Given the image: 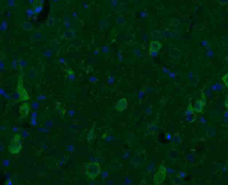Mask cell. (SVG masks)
<instances>
[{
	"mask_svg": "<svg viewBox=\"0 0 228 185\" xmlns=\"http://www.w3.org/2000/svg\"><path fill=\"white\" fill-rule=\"evenodd\" d=\"M206 100L204 94H202L201 99H197L195 102L193 106L195 112L197 113H202L204 107L206 105Z\"/></svg>",
	"mask_w": 228,
	"mask_h": 185,
	"instance_id": "cell-3",
	"label": "cell"
},
{
	"mask_svg": "<svg viewBox=\"0 0 228 185\" xmlns=\"http://www.w3.org/2000/svg\"><path fill=\"white\" fill-rule=\"evenodd\" d=\"M127 107V102L126 99H122L118 101L116 105V110L118 111H123L125 110Z\"/></svg>",
	"mask_w": 228,
	"mask_h": 185,
	"instance_id": "cell-6",
	"label": "cell"
},
{
	"mask_svg": "<svg viewBox=\"0 0 228 185\" xmlns=\"http://www.w3.org/2000/svg\"><path fill=\"white\" fill-rule=\"evenodd\" d=\"M225 106L226 108L228 107V93L226 95V98L224 101Z\"/></svg>",
	"mask_w": 228,
	"mask_h": 185,
	"instance_id": "cell-10",
	"label": "cell"
},
{
	"mask_svg": "<svg viewBox=\"0 0 228 185\" xmlns=\"http://www.w3.org/2000/svg\"><path fill=\"white\" fill-rule=\"evenodd\" d=\"M30 111V106L29 103L25 102L19 107V113L21 115L23 118L26 117Z\"/></svg>",
	"mask_w": 228,
	"mask_h": 185,
	"instance_id": "cell-4",
	"label": "cell"
},
{
	"mask_svg": "<svg viewBox=\"0 0 228 185\" xmlns=\"http://www.w3.org/2000/svg\"><path fill=\"white\" fill-rule=\"evenodd\" d=\"M22 148L21 136L19 134H16L10 141L8 146V150L12 154H18Z\"/></svg>",
	"mask_w": 228,
	"mask_h": 185,
	"instance_id": "cell-2",
	"label": "cell"
},
{
	"mask_svg": "<svg viewBox=\"0 0 228 185\" xmlns=\"http://www.w3.org/2000/svg\"><path fill=\"white\" fill-rule=\"evenodd\" d=\"M166 176V171L164 167L159 168L155 175V180L159 182L162 181Z\"/></svg>",
	"mask_w": 228,
	"mask_h": 185,
	"instance_id": "cell-5",
	"label": "cell"
},
{
	"mask_svg": "<svg viewBox=\"0 0 228 185\" xmlns=\"http://www.w3.org/2000/svg\"><path fill=\"white\" fill-rule=\"evenodd\" d=\"M161 48V44L159 41H152L150 43V52H157Z\"/></svg>",
	"mask_w": 228,
	"mask_h": 185,
	"instance_id": "cell-7",
	"label": "cell"
},
{
	"mask_svg": "<svg viewBox=\"0 0 228 185\" xmlns=\"http://www.w3.org/2000/svg\"><path fill=\"white\" fill-rule=\"evenodd\" d=\"M194 109L193 107L191 104H190L188 105L187 107V109L186 110V114L188 116L192 115L194 113Z\"/></svg>",
	"mask_w": 228,
	"mask_h": 185,
	"instance_id": "cell-8",
	"label": "cell"
},
{
	"mask_svg": "<svg viewBox=\"0 0 228 185\" xmlns=\"http://www.w3.org/2000/svg\"><path fill=\"white\" fill-rule=\"evenodd\" d=\"M85 174L90 178L97 177L101 172L100 164L97 162L87 163L85 166Z\"/></svg>",
	"mask_w": 228,
	"mask_h": 185,
	"instance_id": "cell-1",
	"label": "cell"
},
{
	"mask_svg": "<svg viewBox=\"0 0 228 185\" xmlns=\"http://www.w3.org/2000/svg\"><path fill=\"white\" fill-rule=\"evenodd\" d=\"M222 80L225 83V85L228 87V73H227L226 75H224L221 77Z\"/></svg>",
	"mask_w": 228,
	"mask_h": 185,
	"instance_id": "cell-9",
	"label": "cell"
}]
</instances>
